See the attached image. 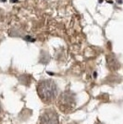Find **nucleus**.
I'll return each instance as SVG.
<instances>
[{
	"label": "nucleus",
	"mask_w": 123,
	"mask_h": 124,
	"mask_svg": "<svg viewBox=\"0 0 123 124\" xmlns=\"http://www.w3.org/2000/svg\"><path fill=\"white\" fill-rule=\"evenodd\" d=\"M58 89L56 83L52 80L41 81L37 85V93L41 100L46 104L52 103L57 96Z\"/></svg>",
	"instance_id": "obj_1"
},
{
	"label": "nucleus",
	"mask_w": 123,
	"mask_h": 124,
	"mask_svg": "<svg viewBox=\"0 0 123 124\" xmlns=\"http://www.w3.org/2000/svg\"><path fill=\"white\" fill-rule=\"evenodd\" d=\"M56 106L58 109L63 113H69L75 108L76 106V99L74 93L69 91H66L62 93L57 99Z\"/></svg>",
	"instance_id": "obj_2"
},
{
	"label": "nucleus",
	"mask_w": 123,
	"mask_h": 124,
	"mask_svg": "<svg viewBox=\"0 0 123 124\" xmlns=\"http://www.w3.org/2000/svg\"><path fill=\"white\" fill-rule=\"evenodd\" d=\"M37 124H59L58 114L54 108H46L40 115Z\"/></svg>",
	"instance_id": "obj_3"
},
{
	"label": "nucleus",
	"mask_w": 123,
	"mask_h": 124,
	"mask_svg": "<svg viewBox=\"0 0 123 124\" xmlns=\"http://www.w3.org/2000/svg\"><path fill=\"white\" fill-rule=\"evenodd\" d=\"M107 63H108V68L111 70H118L120 67L118 60L113 54H109L107 56Z\"/></svg>",
	"instance_id": "obj_4"
},
{
	"label": "nucleus",
	"mask_w": 123,
	"mask_h": 124,
	"mask_svg": "<svg viewBox=\"0 0 123 124\" xmlns=\"http://www.w3.org/2000/svg\"><path fill=\"white\" fill-rule=\"evenodd\" d=\"M94 124H104V123H102V122H96V123H94Z\"/></svg>",
	"instance_id": "obj_5"
},
{
	"label": "nucleus",
	"mask_w": 123,
	"mask_h": 124,
	"mask_svg": "<svg viewBox=\"0 0 123 124\" xmlns=\"http://www.w3.org/2000/svg\"><path fill=\"white\" fill-rule=\"evenodd\" d=\"M0 111H1V107H0Z\"/></svg>",
	"instance_id": "obj_6"
}]
</instances>
